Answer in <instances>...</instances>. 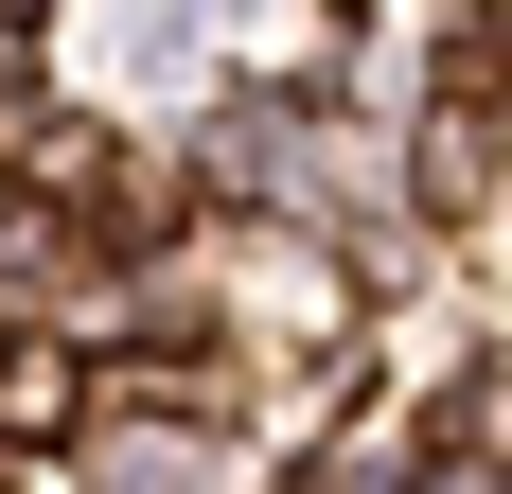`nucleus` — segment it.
Wrapping results in <instances>:
<instances>
[{"instance_id":"f257e3e1","label":"nucleus","mask_w":512,"mask_h":494,"mask_svg":"<svg viewBox=\"0 0 512 494\" xmlns=\"http://www.w3.org/2000/svg\"><path fill=\"white\" fill-rule=\"evenodd\" d=\"M71 424H89V353L53 318H0V459L36 477V459H71Z\"/></svg>"}]
</instances>
